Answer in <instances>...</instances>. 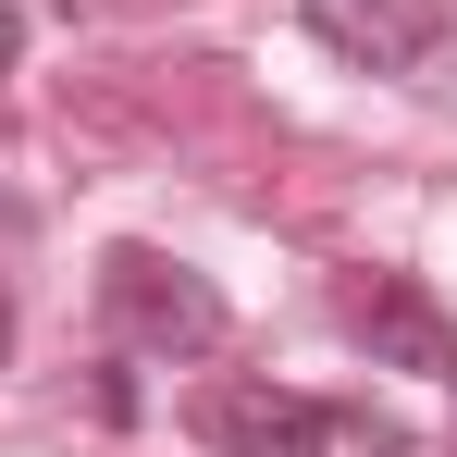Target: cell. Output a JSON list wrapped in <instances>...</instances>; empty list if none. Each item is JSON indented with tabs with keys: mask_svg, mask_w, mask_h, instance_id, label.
<instances>
[{
	"mask_svg": "<svg viewBox=\"0 0 457 457\" xmlns=\"http://www.w3.org/2000/svg\"><path fill=\"white\" fill-rule=\"evenodd\" d=\"M99 309H112V334H124L137 359H211V346H223L211 272H186V260H161V247H112V260H99Z\"/></svg>",
	"mask_w": 457,
	"mask_h": 457,
	"instance_id": "obj_1",
	"label": "cell"
},
{
	"mask_svg": "<svg viewBox=\"0 0 457 457\" xmlns=\"http://www.w3.org/2000/svg\"><path fill=\"white\" fill-rule=\"evenodd\" d=\"M346 334L371 346V371H420V383H457V321L433 309V285H408V272H371V285L346 297Z\"/></svg>",
	"mask_w": 457,
	"mask_h": 457,
	"instance_id": "obj_2",
	"label": "cell"
},
{
	"mask_svg": "<svg viewBox=\"0 0 457 457\" xmlns=\"http://www.w3.org/2000/svg\"><path fill=\"white\" fill-rule=\"evenodd\" d=\"M198 433H211V457H334V408L285 395V383H211Z\"/></svg>",
	"mask_w": 457,
	"mask_h": 457,
	"instance_id": "obj_3",
	"label": "cell"
},
{
	"mask_svg": "<svg viewBox=\"0 0 457 457\" xmlns=\"http://www.w3.org/2000/svg\"><path fill=\"white\" fill-rule=\"evenodd\" d=\"M321 12H334V37L371 50V62H433V37H445L457 0H321Z\"/></svg>",
	"mask_w": 457,
	"mask_h": 457,
	"instance_id": "obj_4",
	"label": "cell"
},
{
	"mask_svg": "<svg viewBox=\"0 0 457 457\" xmlns=\"http://www.w3.org/2000/svg\"><path fill=\"white\" fill-rule=\"evenodd\" d=\"M12 62H25V12L0 0V75H12Z\"/></svg>",
	"mask_w": 457,
	"mask_h": 457,
	"instance_id": "obj_5",
	"label": "cell"
},
{
	"mask_svg": "<svg viewBox=\"0 0 457 457\" xmlns=\"http://www.w3.org/2000/svg\"><path fill=\"white\" fill-rule=\"evenodd\" d=\"M0 359H12V297H0Z\"/></svg>",
	"mask_w": 457,
	"mask_h": 457,
	"instance_id": "obj_6",
	"label": "cell"
}]
</instances>
